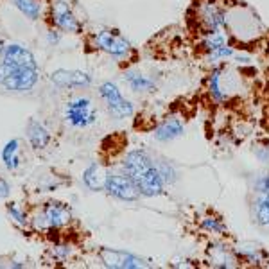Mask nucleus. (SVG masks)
I'll use <instances>...</instances> for the list:
<instances>
[{
	"label": "nucleus",
	"mask_w": 269,
	"mask_h": 269,
	"mask_svg": "<svg viewBox=\"0 0 269 269\" xmlns=\"http://www.w3.org/2000/svg\"><path fill=\"white\" fill-rule=\"evenodd\" d=\"M103 190H106L108 196L115 197L119 201L134 203L140 199V192L136 190L134 183L126 172H110L108 170L106 176H104Z\"/></svg>",
	"instance_id": "8"
},
{
	"label": "nucleus",
	"mask_w": 269,
	"mask_h": 269,
	"mask_svg": "<svg viewBox=\"0 0 269 269\" xmlns=\"http://www.w3.org/2000/svg\"><path fill=\"white\" fill-rule=\"evenodd\" d=\"M224 31L228 32L230 41L233 45H251L257 43L259 38L264 34L266 27L259 14L250 7V5L235 2V4L226 5V23H224Z\"/></svg>",
	"instance_id": "2"
},
{
	"label": "nucleus",
	"mask_w": 269,
	"mask_h": 269,
	"mask_svg": "<svg viewBox=\"0 0 269 269\" xmlns=\"http://www.w3.org/2000/svg\"><path fill=\"white\" fill-rule=\"evenodd\" d=\"M99 95L106 104L108 112L112 113L115 119H130V117H133V104L128 99H124V95L121 94V90L115 83H112V81L103 83L99 86Z\"/></svg>",
	"instance_id": "10"
},
{
	"label": "nucleus",
	"mask_w": 269,
	"mask_h": 269,
	"mask_svg": "<svg viewBox=\"0 0 269 269\" xmlns=\"http://www.w3.org/2000/svg\"><path fill=\"white\" fill-rule=\"evenodd\" d=\"M14 5L31 20H36L40 16V4L36 0H14Z\"/></svg>",
	"instance_id": "24"
},
{
	"label": "nucleus",
	"mask_w": 269,
	"mask_h": 269,
	"mask_svg": "<svg viewBox=\"0 0 269 269\" xmlns=\"http://www.w3.org/2000/svg\"><path fill=\"white\" fill-rule=\"evenodd\" d=\"M11 194V187L4 178H0V197H7Z\"/></svg>",
	"instance_id": "28"
},
{
	"label": "nucleus",
	"mask_w": 269,
	"mask_h": 269,
	"mask_svg": "<svg viewBox=\"0 0 269 269\" xmlns=\"http://www.w3.org/2000/svg\"><path fill=\"white\" fill-rule=\"evenodd\" d=\"M72 219V210L68 205L61 201H49L45 203L40 214L34 217L36 230H59L65 224H68Z\"/></svg>",
	"instance_id": "7"
},
{
	"label": "nucleus",
	"mask_w": 269,
	"mask_h": 269,
	"mask_svg": "<svg viewBox=\"0 0 269 269\" xmlns=\"http://www.w3.org/2000/svg\"><path fill=\"white\" fill-rule=\"evenodd\" d=\"M65 121L72 128H88L97 121V110L88 97H76L65 106Z\"/></svg>",
	"instance_id": "9"
},
{
	"label": "nucleus",
	"mask_w": 269,
	"mask_h": 269,
	"mask_svg": "<svg viewBox=\"0 0 269 269\" xmlns=\"http://www.w3.org/2000/svg\"><path fill=\"white\" fill-rule=\"evenodd\" d=\"M52 255H56L58 260H67L70 255V246H56L52 250Z\"/></svg>",
	"instance_id": "27"
},
{
	"label": "nucleus",
	"mask_w": 269,
	"mask_h": 269,
	"mask_svg": "<svg viewBox=\"0 0 269 269\" xmlns=\"http://www.w3.org/2000/svg\"><path fill=\"white\" fill-rule=\"evenodd\" d=\"M124 81L136 94H149V92L156 90V81L152 79V77L145 76V74H140V72H133V70L126 72Z\"/></svg>",
	"instance_id": "18"
},
{
	"label": "nucleus",
	"mask_w": 269,
	"mask_h": 269,
	"mask_svg": "<svg viewBox=\"0 0 269 269\" xmlns=\"http://www.w3.org/2000/svg\"><path fill=\"white\" fill-rule=\"evenodd\" d=\"M50 83L59 88H86L92 85V76L83 70H67L59 68L50 74Z\"/></svg>",
	"instance_id": "15"
},
{
	"label": "nucleus",
	"mask_w": 269,
	"mask_h": 269,
	"mask_svg": "<svg viewBox=\"0 0 269 269\" xmlns=\"http://www.w3.org/2000/svg\"><path fill=\"white\" fill-rule=\"evenodd\" d=\"M104 176L106 172H101V165L97 161H92L83 172V183L88 190L97 192V190H103L104 187Z\"/></svg>",
	"instance_id": "22"
},
{
	"label": "nucleus",
	"mask_w": 269,
	"mask_h": 269,
	"mask_svg": "<svg viewBox=\"0 0 269 269\" xmlns=\"http://www.w3.org/2000/svg\"><path fill=\"white\" fill-rule=\"evenodd\" d=\"M50 20L58 29L72 34H79L83 31V25L72 13V7L67 0H52L50 4Z\"/></svg>",
	"instance_id": "13"
},
{
	"label": "nucleus",
	"mask_w": 269,
	"mask_h": 269,
	"mask_svg": "<svg viewBox=\"0 0 269 269\" xmlns=\"http://www.w3.org/2000/svg\"><path fill=\"white\" fill-rule=\"evenodd\" d=\"M206 260L210 268H221V269H230L237 268L239 259L235 255L233 244L224 241V237H215L212 242H208L206 248Z\"/></svg>",
	"instance_id": "11"
},
{
	"label": "nucleus",
	"mask_w": 269,
	"mask_h": 269,
	"mask_svg": "<svg viewBox=\"0 0 269 269\" xmlns=\"http://www.w3.org/2000/svg\"><path fill=\"white\" fill-rule=\"evenodd\" d=\"M2 50H4V41L0 40V52H2Z\"/></svg>",
	"instance_id": "30"
},
{
	"label": "nucleus",
	"mask_w": 269,
	"mask_h": 269,
	"mask_svg": "<svg viewBox=\"0 0 269 269\" xmlns=\"http://www.w3.org/2000/svg\"><path fill=\"white\" fill-rule=\"evenodd\" d=\"M7 214H9V217H11V219H13L16 224H20V226H25V224H27V215L23 214L20 208H18L16 203H9V205H7Z\"/></svg>",
	"instance_id": "26"
},
{
	"label": "nucleus",
	"mask_w": 269,
	"mask_h": 269,
	"mask_svg": "<svg viewBox=\"0 0 269 269\" xmlns=\"http://www.w3.org/2000/svg\"><path fill=\"white\" fill-rule=\"evenodd\" d=\"M27 138H29V142L34 149H45L50 142V133L43 124L31 119L29 124H27Z\"/></svg>",
	"instance_id": "20"
},
{
	"label": "nucleus",
	"mask_w": 269,
	"mask_h": 269,
	"mask_svg": "<svg viewBox=\"0 0 269 269\" xmlns=\"http://www.w3.org/2000/svg\"><path fill=\"white\" fill-rule=\"evenodd\" d=\"M99 260L103 262V266L112 269H142L147 268V262L140 257L128 253V251L112 250V248H101L97 251Z\"/></svg>",
	"instance_id": "12"
},
{
	"label": "nucleus",
	"mask_w": 269,
	"mask_h": 269,
	"mask_svg": "<svg viewBox=\"0 0 269 269\" xmlns=\"http://www.w3.org/2000/svg\"><path fill=\"white\" fill-rule=\"evenodd\" d=\"M156 163H158V169H160L161 176H163V179H165V183H167V185L174 183L176 178H178V174H176L174 167L170 165L169 161H156Z\"/></svg>",
	"instance_id": "25"
},
{
	"label": "nucleus",
	"mask_w": 269,
	"mask_h": 269,
	"mask_svg": "<svg viewBox=\"0 0 269 269\" xmlns=\"http://www.w3.org/2000/svg\"><path fill=\"white\" fill-rule=\"evenodd\" d=\"M226 5L228 4H223L219 0H199L197 4L192 5V9H190L192 18L190 20H194L197 36L224 29Z\"/></svg>",
	"instance_id": "4"
},
{
	"label": "nucleus",
	"mask_w": 269,
	"mask_h": 269,
	"mask_svg": "<svg viewBox=\"0 0 269 269\" xmlns=\"http://www.w3.org/2000/svg\"><path fill=\"white\" fill-rule=\"evenodd\" d=\"M122 172L130 176L142 197H158L165 194V179L156 160L143 149H133L122 158Z\"/></svg>",
	"instance_id": "1"
},
{
	"label": "nucleus",
	"mask_w": 269,
	"mask_h": 269,
	"mask_svg": "<svg viewBox=\"0 0 269 269\" xmlns=\"http://www.w3.org/2000/svg\"><path fill=\"white\" fill-rule=\"evenodd\" d=\"M152 134H154V138H156L158 142H163V143L172 142V140L179 138V136L185 134V122L176 115L165 117V119L154 128Z\"/></svg>",
	"instance_id": "16"
},
{
	"label": "nucleus",
	"mask_w": 269,
	"mask_h": 269,
	"mask_svg": "<svg viewBox=\"0 0 269 269\" xmlns=\"http://www.w3.org/2000/svg\"><path fill=\"white\" fill-rule=\"evenodd\" d=\"M38 83V68L18 67L13 63H0V86L11 92H29Z\"/></svg>",
	"instance_id": "5"
},
{
	"label": "nucleus",
	"mask_w": 269,
	"mask_h": 269,
	"mask_svg": "<svg viewBox=\"0 0 269 269\" xmlns=\"http://www.w3.org/2000/svg\"><path fill=\"white\" fill-rule=\"evenodd\" d=\"M226 43H232V41H230L228 32L224 31V29H219V31L206 32V34L199 36L197 47H199V50H201L203 54H208V52H212V50L219 49V47L226 45Z\"/></svg>",
	"instance_id": "19"
},
{
	"label": "nucleus",
	"mask_w": 269,
	"mask_h": 269,
	"mask_svg": "<svg viewBox=\"0 0 269 269\" xmlns=\"http://www.w3.org/2000/svg\"><path fill=\"white\" fill-rule=\"evenodd\" d=\"M47 40H49V43H59V32L56 31H50L49 34H47Z\"/></svg>",
	"instance_id": "29"
},
{
	"label": "nucleus",
	"mask_w": 269,
	"mask_h": 269,
	"mask_svg": "<svg viewBox=\"0 0 269 269\" xmlns=\"http://www.w3.org/2000/svg\"><path fill=\"white\" fill-rule=\"evenodd\" d=\"M206 85H208V94L215 103L224 104L241 95L242 88H244V81H242L241 72L226 65V61H224L212 67Z\"/></svg>",
	"instance_id": "3"
},
{
	"label": "nucleus",
	"mask_w": 269,
	"mask_h": 269,
	"mask_svg": "<svg viewBox=\"0 0 269 269\" xmlns=\"http://www.w3.org/2000/svg\"><path fill=\"white\" fill-rule=\"evenodd\" d=\"M18 145H20V142H18L16 138H13V140H9V142L4 145V149H2V160H4L5 167H7L9 170H14L20 167Z\"/></svg>",
	"instance_id": "23"
},
{
	"label": "nucleus",
	"mask_w": 269,
	"mask_h": 269,
	"mask_svg": "<svg viewBox=\"0 0 269 269\" xmlns=\"http://www.w3.org/2000/svg\"><path fill=\"white\" fill-rule=\"evenodd\" d=\"M199 228L214 237H228V226L223 221V217L215 215L214 212L199 217Z\"/></svg>",
	"instance_id": "21"
},
{
	"label": "nucleus",
	"mask_w": 269,
	"mask_h": 269,
	"mask_svg": "<svg viewBox=\"0 0 269 269\" xmlns=\"http://www.w3.org/2000/svg\"><path fill=\"white\" fill-rule=\"evenodd\" d=\"M235 255L239 259V266H253V268H260V266L269 264V255L260 244L255 242H241L233 246Z\"/></svg>",
	"instance_id": "14"
},
{
	"label": "nucleus",
	"mask_w": 269,
	"mask_h": 269,
	"mask_svg": "<svg viewBox=\"0 0 269 269\" xmlns=\"http://www.w3.org/2000/svg\"><path fill=\"white\" fill-rule=\"evenodd\" d=\"M2 56H4V61L13 63L18 67H29V68H38V63H36L34 56L29 49L22 47L18 43H9L4 45V50H2Z\"/></svg>",
	"instance_id": "17"
},
{
	"label": "nucleus",
	"mask_w": 269,
	"mask_h": 269,
	"mask_svg": "<svg viewBox=\"0 0 269 269\" xmlns=\"http://www.w3.org/2000/svg\"><path fill=\"white\" fill-rule=\"evenodd\" d=\"M94 45L95 49L103 50L108 56L119 59H128L130 54L133 52V47L124 36L119 31H112V29H101V31L94 32Z\"/></svg>",
	"instance_id": "6"
}]
</instances>
